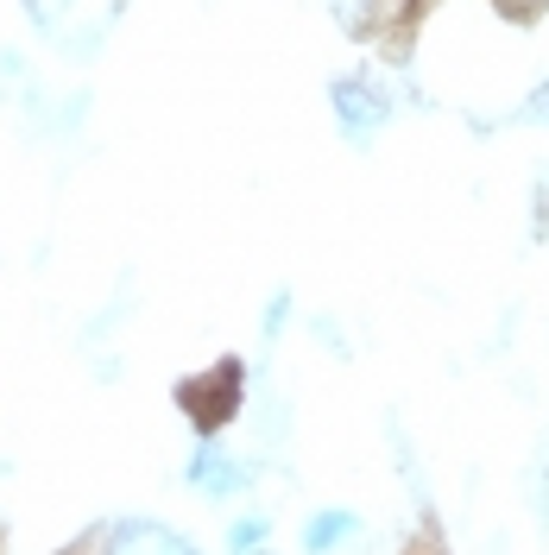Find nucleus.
<instances>
[{"label":"nucleus","instance_id":"nucleus-1","mask_svg":"<svg viewBox=\"0 0 549 555\" xmlns=\"http://www.w3.org/2000/svg\"><path fill=\"white\" fill-rule=\"evenodd\" d=\"M234 391H241V373H234V366H221L215 379L190 385V391H183V404H190V416H196L203 429H215V423H228V416H234Z\"/></svg>","mask_w":549,"mask_h":555},{"label":"nucleus","instance_id":"nucleus-2","mask_svg":"<svg viewBox=\"0 0 549 555\" xmlns=\"http://www.w3.org/2000/svg\"><path fill=\"white\" fill-rule=\"evenodd\" d=\"M107 555H196V550L171 530H158V524H120L107 537Z\"/></svg>","mask_w":549,"mask_h":555}]
</instances>
